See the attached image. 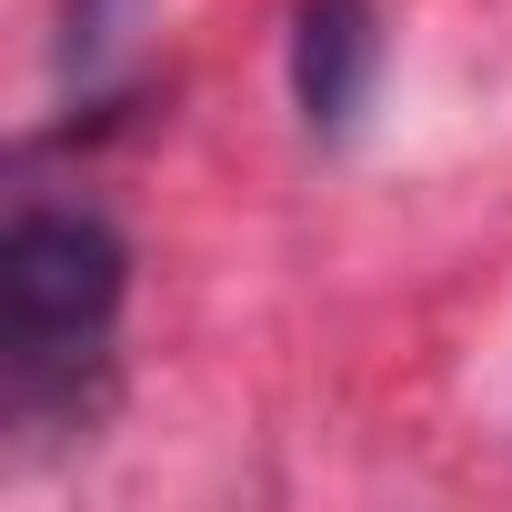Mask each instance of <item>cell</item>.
I'll use <instances>...</instances> for the list:
<instances>
[{"mask_svg": "<svg viewBox=\"0 0 512 512\" xmlns=\"http://www.w3.org/2000/svg\"><path fill=\"white\" fill-rule=\"evenodd\" d=\"M131 302V241L91 201H21L0 221V372L21 422H91Z\"/></svg>", "mask_w": 512, "mask_h": 512, "instance_id": "cell-1", "label": "cell"}, {"mask_svg": "<svg viewBox=\"0 0 512 512\" xmlns=\"http://www.w3.org/2000/svg\"><path fill=\"white\" fill-rule=\"evenodd\" d=\"M392 31H382V0H292V31H282V71H292V111L322 151H342L382 91Z\"/></svg>", "mask_w": 512, "mask_h": 512, "instance_id": "cell-2", "label": "cell"}, {"mask_svg": "<svg viewBox=\"0 0 512 512\" xmlns=\"http://www.w3.org/2000/svg\"><path fill=\"white\" fill-rule=\"evenodd\" d=\"M141 11L151 0H51V71H61V91H101L121 71Z\"/></svg>", "mask_w": 512, "mask_h": 512, "instance_id": "cell-3", "label": "cell"}]
</instances>
